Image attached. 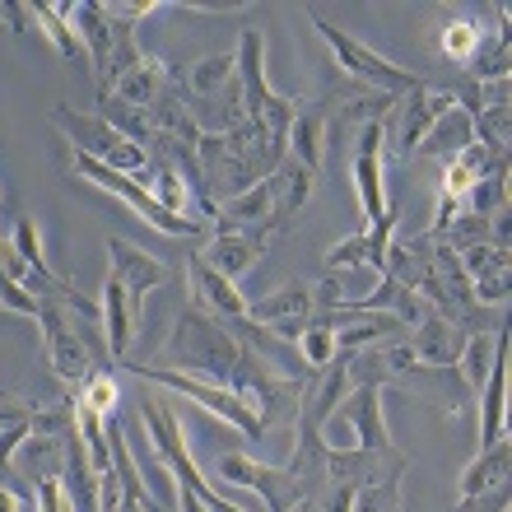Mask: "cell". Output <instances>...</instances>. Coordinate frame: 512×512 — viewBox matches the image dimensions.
I'll use <instances>...</instances> for the list:
<instances>
[{
	"label": "cell",
	"mask_w": 512,
	"mask_h": 512,
	"mask_svg": "<svg viewBox=\"0 0 512 512\" xmlns=\"http://www.w3.org/2000/svg\"><path fill=\"white\" fill-rule=\"evenodd\" d=\"M154 368H173V373H187V378H205L215 387H229L261 419V429H275L284 419H294L298 401H303V382L270 373L261 364V354L243 336H233V326L215 322L201 308H187L177 317L173 336L163 340Z\"/></svg>",
	"instance_id": "1"
},
{
	"label": "cell",
	"mask_w": 512,
	"mask_h": 512,
	"mask_svg": "<svg viewBox=\"0 0 512 512\" xmlns=\"http://www.w3.org/2000/svg\"><path fill=\"white\" fill-rule=\"evenodd\" d=\"M168 284V266L140 252L126 238H108V284H103V340L112 359H131V345L140 336V312H145L149 289Z\"/></svg>",
	"instance_id": "2"
},
{
	"label": "cell",
	"mask_w": 512,
	"mask_h": 512,
	"mask_svg": "<svg viewBox=\"0 0 512 512\" xmlns=\"http://www.w3.org/2000/svg\"><path fill=\"white\" fill-rule=\"evenodd\" d=\"M308 196H312V173H303L294 159H284L275 173H266L256 187H247L243 196L215 201L210 229H247V233H261L270 243V233H280L284 224L303 210Z\"/></svg>",
	"instance_id": "3"
},
{
	"label": "cell",
	"mask_w": 512,
	"mask_h": 512,
	"mask_svg": "<svg viewBox=\"0 0 512 512\" xmlns=\"http://www.w3.org/2000/svg\"><path fill=\"white\" fill-rule=\"evenodd\" d=\"M173 89L201 135H229L243 126V80L233 52L201 56L196 66L173 75Z\"/></svg>",
	"instance_id": "4"
},
{
	"label": "cell",
	"mask_w": 512,
	"mask_h": 512,
	"mask_svg": "<svg viewBox=\"0 0 512 512\" xmlns=\"http://www.w3.org/2000/svg\"><path fill=\"white\" fill-rule=\"evenodd\" d=\"M140 419H145L149 438H154V452H159V461L168 466V475L177 480V494H191V499L201 503L205 512H247V508H238V503H229L224 494H215V489H210V480L201 475L196 457L187 452L182 424H177V415L168 410V401H159V396H145V401H140Z\"/></svg>",
	"instance_id": "5"
},
{
	"label": "cell",
	"mask_w": 512,
	"mask_h": 512,
	"mask_svg": "<svg viewBox=\"0 0 512 512\" xmlns=\"http://www.w3.org/2000/svg\"><path fill=\"white\" fill-rule=\"evenodd\" d=\"M52 122L61 126V135L70 140V149H75V154L103 163V168H112V173L140 177L149 168L145 149L135 145L131 135L117 131L108 117H98V112H75V108H66V103H61V108H52Z\"/></svg>",
	"instance_id": "6"
},
{
	"label": "cell",
	"mask_w": 512,
	"mask_h": 512,
	"mask_svg": "<svg viewBox=\"0 0 512 512\" xmlns=\"http://www.w3.org/2000/svg\"><path fill=\"white\" fill-rule=\"evenodd\" d=\"M452 108H457V89L419 80L410 94H401L396 103H391V117L382 122V149H387L391 159H410V154H419V145L429 140V131L443 122Z\"/></svg>",
	"instance_id": "7"
},
{
	"label": "cell",
	"mask_w": 512,
	"mask_h": 512,
	"mask_svg": "<svg viewBox=\"0 0 512 512\" xmlns=\"http://www.w3.org/2000/svg\"><path fill=\"white\" fill-rule=\"evenodd\" d=\"M312 28H317V38L326 42V52L336 56V66L350 75L354 84H364V89H373V98H401L415 89V75L401 66H391L387 56H378L373 47H364L359 38H350L345 28H336L331 19H322V14L312 10Z\"/></svg>",
	"instance_id": "8"
},
{
	"label": "cell",
	"mask_w": 512,
	"mask_h": 512,
	"mask_svg": "<svg viewBox=\"0 0 512 512\" xmlns=\"http://www.w3.org/2000/svg\"><path fill=\"white\" fill-rule=\"evenodd\" d=\"M126 373H135V378H145V382H154V387H168V391H177V396H187V401H196L201 410H210V415H219L224 424H233V429L243 433L247 443H256L261 438V419L247 410L238 396H233L229 387H215V382H205V378H187V373H173V368H154V364H131L126 359Z\"/></svg>",
	"instance_id": "9"
},
{
	"label": "cell",
	"mask_w": 512,
	"mask_h": 512,
	"mask_svg": "<svg viewBox=\"0 0 512 512\" xmlns=\"http://www.w3.org/2000/svg\"><path fill=\"white\" fill-rule=\"evenodd\" d=\"M75 173L89 177L94 187L112 191V196H117V201H122L135 219L154 224V229L168 233V238H196V233H205V224H196V219H177V215H168V210H163V205L154 201V191L140 187L135 177L112 173V168H103V163H94V159H84V154H75Z\"/></svg>",
	"instance_id": "10"
},
{
	"label": "cell",
	"mask_w": 512,
	"mask_h": 512,
	"mask_svg": "<svg viewBox=\"0 0 512 512\" xmlns=\"http://www.w3.org/2000/svg\"><path fill=\"white\" fill-rule=\"evenodd\" d=\"M317 308H322V294H317L312 284H284L275 294L247 303V322L266 326V331H275L280 340H298L312 326Z\"/></svg>",
	"instance_id": "11"
},
{
	"label": "cell",
	"mask_w": 512,
	"mask_h": 512,
	"mask_svg": "<svg viewBox=\"0 0 512 512\" xmlns=\"http://www.w3.org/2000/svg\"><path fill=\"white\" fill-rule=\"evenodd\" d=\"M382 122H364L359 126V145H354V191H359V215H364V229L382 224L391 215L387 205V182H382Z\"/></svg>",
	"instance_id": "12"
},
{
	"label": "cell",
	"mask_w": 512,
	"mask_h": 512,
	"mask_svg": "<svg viewBox=\"0 0 512 512\" xmlns=\"http://www.w3.org/2000/svg\"><path fill=\"white\" fill-rule=\"evenodd\" d=\"M457 261H461V275L471 284V298L475 303H485V308H499L508 303V247L489 243H466L457 247Z\"/></svg>",
	"instance_id": "13"
},
{
	"label": "cell",
	"mask_w": 512,
	"mask_h": 512,
	"mask_svg": "<svg viewBox=\"0 0 512 512\" xmlns=\"http://www.w3.org/2000/svg\"><path fill=\"white\" fill-rule=\"evenodd\" d=\"M350 382L354 387L345 391V401L336 410L354 424L364 452H387L391 433H387V419H382V378H350Z\"/></svg>",
	"instance_id": "14"
},
{
	"label": "cell",
	"mask_w": 512,
	"mask_h": 512,
	"mask_svg": "<svg viewBox=\"0 0 512 512\" xmlns=\"http://www.w3.org/2000/svg\"><path fill=\"white\" fill-rule=\"evenodd\" d=\"M187 270H191V289H196V308L210 312V317L224 326H252L247 322V298L238 294V284L205 266L201 252L187 256Z\"/></svg>",
	"instance_id": "15"
},
{
	"label": "cell",
	"mask_w": 512,
	"mask_h": 512,
	"mask_svg": "<svg viewBox=\"0 0 512 512\" xmlns=\"http://www.w3.org/2000/svg\"><path fill=\"white\" fill-rule=\"evenodd\" d=\"M508 438V326H499L494 364L480 387V447H494Z\"/></svg>",
	"instance_id": "16"
},
{
	"label": "cell",
	"mask_w": 512,
	"mask_h": 512,
	"mask_svg": "<svg viewBox=\"0 0 512 512\" xmlns=\"http://www.w3.org/2000/svg\"><path fill=\"white\" fill-rule=\"evenodd\" d=\"M266 256V238L261 233H247V229H215L210 233V243H205V252H201V261L210 270H219L224 280H243L247 270L256 266Z\"/></svg>",
	"instance_id": "17"
},
{
	"label": "cell",
	"mask_w": 512,
	"mask_h": 512,
	"mask_svg": "<svg viewBox=\"0 0 512 512\" xmlns=\"http://www.w3.org/2000/svg\"><path fill=\"white\" fill-rule=\"evenodd\" d=\"M391 233H396V210H391L382 224L373 229H359L354 238L336 243L326 252V270H350V266H364V270H378L387 280V252H391Z\"/></svg>",
	"instance_id": "18"
},
{
	"label": "cell",
	"mask_w": 512,
	"mask_h": 512,
	"mask_svg": "<svg viewBox=\"0 0 512 512\" xmlns=\"http://www.w3.org/2000/svg\"><path fill=\"white\" fill-rule=\"evenodd\" d=\"M508 466H512V447L508 438L494 447H480V457L461 471V485H457V508H471L475 499L494 494L499 485H508Z\"/></svg>",
	"instance_id": "19"
},
{
	"label": "cell",
	"mask_w": 512,
	"mask_h": 512,
	"mask_svg": "<svg viewBox=\"0 0 512 512\" xmlns=\"http://www.w3.org/2000/svg\"><path fill=\"white\" fill-rule=\"evenodd\" d=\"M289 159L303 173H322L326 163V112L322 108H298L294 126H289Z\"/></svg>",
	"instance_id": "20"
},
{
	"label": "cell",
	"mask_w": 512,
	"mask_h": 512,
	"mask_svg": "<svg viewBox=\"0 0 512 512\" xmlns=\"http://www.w3.org/2000/svg\"><path fill=\"white\" fill-rule=\"evenodd\" d=\"M475 140H480V135H475V122H471V112L461 108H452L443 117V122L433 126L429 131V140H424V145H419V154H429V159H438V163H447V159H457L461 149L466 145H475Z\"/></svg>",
	"instance_id": "21"
},
{
	"label": "cell",
	"mask_w": 512,
	"mask_h": 512,
	"mask_svg": "<svg viewBox=\"0 0 512 512\" xmlns=\"http://www.w3.org/2000/svg\"><path fill=\"white\" fill-rule=\"evenodd\" d=\"M494 340H499V331H475V336H466V345H461L452 368H457L466 396H480V387H485L489 364H494Z\"/></svg>",
	"instance_id": "22"
},
{
	"label": "cell",
	"mask_w": 512,
	"mask_h": 512,
	"mask_svg": "<svg viewBox=\"0 0 512 512\" xmlns=\"http://www.w3.org/2000/svg\"><path fill=\"white\" fill-rule=\"evenodd\" d=\"M485 42H489L485 28L475 24V19H466V14H457V19H447V24H443V38H438V47H443L447 61H457V66L471 70L475 56L485 52Z\"/></svg>",
	"instance_id": "23"
},
{
	"label": "cell",
	"mask_w": 512,
	"mask_h": 512,
	"mask_svg": "<svg viewBox=\"0 0 512 512\" xmlns=\"http://www.w3.org/2000/svg\"><path fill=\"white\" fill-rule=\"evenodd\" d=\"M28 19H38L42 24V33L52 38V47L66 61H75V56H84V42H80V33L70 28V14H66V5H28Z\"/></svg>",
	"instance_id": "24"
},
{
	"label": "cell",
	"mask_w": 512,
	"mask_h": 512,
	"mask_svg": "<svg viewBox=\"0 0 512 512\" xmlns=\"http://www.w3.org/2000/svg\"><path fill=\"white\" fill-rule=\"evenodd\" d=\"M70 401L89 405L98 419H117V401H122V387H117V378H112L108 368H94V373L84 378V387L75 391Z\"/></svg>",
	"instance_id": "25"
},
{
	"label": "cell",
	"mask_w": 512,
	"mask_h": 512,
	"mask_svg": "<svg viewBox=\"0 0 512 512\" xmlns=\"http://www.w3.org/2000/svg\"><path fill=\"white\" fill-rule=\"evenodd\" d=\"M294 345H298V354H303V364H308L312 373H322L326 364H336V359H340L336 331H331V326H326V322H317V317H312V326H308V331H303V336L294 340Z\"/></svg>",
	"instance_id": "26"
},
{
	"label": "cell",
	"mask_w": 512,
	"mask_h": 512,
	"mask_svg": "<svg viewBox=\"0 0 512 512\" xmlns=\"http://www.w3.org/2000/svg\"><path fill=\"white\" fill-rule=\"evenodd\" d=\"M0 312H19V317H33V322H38V298L28 294V289H19L5 266H0Z\"/></svg>",
	"instance_id": "27"
},
{
	"label": "cell",
	"mask_w": 512,
	"mask_h": 512,
	"mask_svg": "<svg viewBox=\"0 0 512 512\" xmlns=\"http://www.w3.org/2000/svg\"><path fill=\"white\" fill-rule=\"evenodd\" d=\"M38 415L28 401H19V396H10V391H0V429H14V424H28V419Z\"/></svg>",
	"instance_id": "28"
},
{
	"label": "cell",
	"mask_w": 512,
	"mask_h": 512,
	"mask_svg": "<svg viewBox=\"0 0 512 512\" xmlns=\"http://www.w3.org/2000/svg\"><path fill=\"white\" fill-rule=\"evenodd\" d=\"M0 512H24V499L10 485H0Z\"/></svg>",
	"instance_id": "29"
},
{
	"label": "cell",
	"mask_w": 512,
	"mask_h": 512,
	"mask_svg": "<svg viewBox=\"0 0 512 512\" xmlns=\"http://www.w3.org/2000/svg\"><path fill=\"white\" fill-rule=\"evenodd\" d=\"M140 512H168V508H163V503L154 499V494H149V489H140Z\"/></svg>",
	"instance_id": "30"
}]
</instances>
